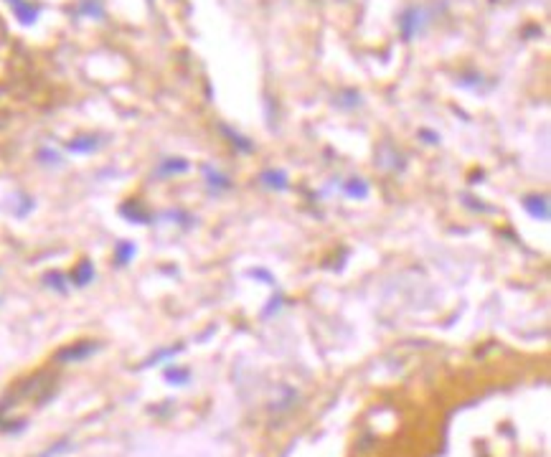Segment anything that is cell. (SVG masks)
Segmentation results:
<instances>
[{"label": "cell", "instance_id": "7a4b0ae2", "mask_svg": "<svg viewBox=\"0 0 551 457\" xmlns=\"http://www.w3.org/2000/svg\"><path fill=\"white\" fill-rule=\"evenodd\" d=\"M97 343H76V346H69V349H64L62 353L56 356L59 361L69 363V361H82V358H89V356L95 353Z\"/></svg>", "mask_w": 551, "mask_h": 457}, {"label": "cell", "instance_id": "8fae6325", "mask_svg": "<svg viewBox=\"0 0 551 457\" xmlns=\"http://www.w3.org/2000/svg\"><path fill=\"white\" fill-rule=\"evenodd\" d=\"M204 176L206 181L214 185V188H229V178L221 176L218 171H211V168H204Z\"/></svg>", "mask_w": 551, "mask_h": 457}, {"label": "cell", "instance_id": "6da1fadb", "mask_svg": "<svg viewBox=\"0 0 551 457\" xmlns=\"http://www.w3.org/2000/svg\"><path fill=\"white\" fill-rule=\"evenodd\" d=\"M424 18H427V13H424L422 8H407V10L402 13V34H404V38H414V36L422 31Z\"/></svg>", "mask_w": 551, "mask_h": 457}, {"label": "cell", "instance_id": "7c38bea8", "mask_svg": "<svg viewBox=\"0 0 551 457\" xmlns=\"http://www.w3.org/2000/svg\"><path fill=\"white\" fill-rule=\"evenodd\" d=\"M132 254H135V244L123 241V244L117 246V262H120V265H125V262L132 260Z\"/></svg>", "mask_w": 551, "mask_h": 457}, {"label": "cell", "instance_id": "8992f818", "mask_svg": "<svg viewBox=\"0 0 551 457\" xmlns=\"http://www.w3.org/2000/svg\"><path fill=\"white\" fill-rule=\"evenodd\" d=\"M163 376H165V381L173 384V386H186V384L191 381V374H188V371H186V369H173V366H168Z\"/></svg>", "mask_w": 551, "mask_h": 457}, {"label": "cell", "instance_id": "5b68a950", "mask_svg": "<svg viewBox=\"0 0 551 457\" xmlns=\"http://www.w3.org/2000/svg\"><path fill=\"white\" fill-rule=\"evenodd\" d=\"M262 183L267 188H277V191H285L287 188V173L285 171H265L262 173Z\"/></svg>", "mask_w": 551, "mask_h": 457}, {"label": "cell", "instance_id": "4fadbf2b", "mask_svg": "<svg viewBox=\"0 0 551 457\" xmlns=\"http://www.w3.org/2000/svg\"><path fill=\"white\" fill-rule=\"evenodd\" d=\"M178 353H181V349H168V351H160V353H155V356H150V361H148V366H155V363L165 361V358H173V356H178Z\"/></svg>", "mask_w": 551, "mask_h": 457}, {"label": "cell", "instance_id": "30bf717a", "mask_svg": "<svg viewBox=\"0 0 551 457\" xmlns=\"http://www.w3.org/2000/svg\"><path fill=\"white\" fill-rule=\"evenodd\" d=\"M97 137H82V140H74V143H69V150H74V153H89V150H95L97 148Z\"/></svg>", "mask_w": 551, "mask_h": 457}, {"label": "cell", "instance_id": "3957f363", "mask_svg": "<svg viewBox=\"0 0 551 457\" xmlns=\"http://www.w3.org/2000/svg\"><path fill=\"white\" fill-rule=\"evenodd\" d=\"M11 3V8H13L15 18L23 23V26H34L36 18H39V8L28 6L26 0H8Z\"/></svg>", "mask_w": 551, "mask_h": 457}, {"label": "cell", "instance_id": "52a82bcc", "mask_svg": "<svg viewBox=\"0 0 551 457\" xmlns=\"http://www.w3.org/2000/svg\"><path fill=\"white\" fill-rule=\"evenodd\" d=\"M95 277V267L89 265V262H84V265H79V269H76L74 274H71V280H74V285L76 287H82V285H87L89 280Z\"/></svg>", "mask_w": 551, "mask_h": 457}, {"label": "cell", "instance_id": "ba28073f", "mask_svg": "<svg viewBox=\"0 0 551 457\" xmlns=\"http://www.w3.org/2000/svg\"><path fill=\"white\" fill-rule=\"evenodd\" d=\"M186 171H188V163H186V160H165V163L160 165L158 176H173V173H186Z\"/></svg>", "mask_w": 551, "mask_h": 457}, {"label": "cell", "instance_id": "9c48e42d", "mask_svg": "<svg viewBox=\"0 0 551 457\" xmlns=\"http://www.w3.org/2000/svg\"><path fill=\"white\" fill-rule=\"evenodd\" d=\"M346 193L351 198H366L368 196V185L361 181V178H354V181H348L346 183Z\"/></svg>", "mask_w": 551, "mask_h": 457}, {"label": "cell", "instance_id": "277c9868", "mask_svg": "<svg viewBox=\"0 0 551 457\" xmlns=\"http://www.w3.org/2000/svg\"><path fill=\"white\" fill-rule=\"evenodd\" d=\"M524 206L529 209L531 216L541 218V221H546V218H549V204H546V196H536V193H533V196H526Z\"/></svg>", "mask_w": 551, "mask_h": 457}]
</instances>
